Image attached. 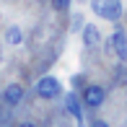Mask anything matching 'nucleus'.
Returning <instances> with one entry per match:
<instances>
[{
  "label": "nucleus",
  "instance_id": "f257e3e1",
  "mask_svg": "<svg viewBox=\"0 0 127 127\" xmlns=\"http://www.w3.org/2000/svg\"><path fill=\"white\" fill-rule=\"evenodd\" d=\"M91 10L96 16H101V18H106V21H119L122 3L119 0H91Z\"/></svg>",
  "mask_w": 127,
  "mask_h": 127
},
{
  "label": "nucleus",
  "instance_id": "f03ea898",
  "mask_svg": "<svg viewBox=\"0 0 127 127\" xmlns=\"http://www.w3.org/2000/svg\"><path fill=\"white\" fill-rule=\"evenodd\" d=\"M62 94V86H60V80H57L55 75H44V78H39L36 80V96L39 99H57V96Z\"/></svg>",
  "mask_w": 127,
  "mask_h": 127
},
{
  "label": "nucleus",
  "instance_id": "7ed1b4c3",
  "mask_svg": "<svg viewBox=\"0 0 127 127\" xmlns=\"http://www.w3.org/2000/svg\"><path fill=\"white\" fill-rule=\"evenodd\" d=\"M104 99H106V91H104L101 86H96V83L86 86V88H83V96H80V101H83L86 106H91V109L101 106V104H104Z\"/></svg>",
  "mask_w": 127,
  "mask_h": 127
},
{
  "label": "nucleus",
  "instance_id": "20e7f679",
  "mask_svg": "<svg viewBox=\"0 0 127 127\" xmlns=\"http://www.w3.org/2000/svg\"><path fill=\"white\" fill-rule=\"evenodd\" d=\"M24 96H26L24 86H21V83H10V86H5V91H3V104L18 106V104L24 101Z\"/></svg>",
  "mask_w": 127,
  "mask_h": 127
},
{
  "label": "nucleus",
  "instance_id": "39448f33",
  "mask_svg": "<svg viewBox=\"0 0 127 127\" xmlns=\"http://www.w3.org/2000/svg\"><path fill=\"white\" fill-rule=\"evenodd\" d=\"M112 52L119 57V60H127V34L122 31V29H117V31L112 34Z\"/></svg>",
  "mask_w": 127,
  "mask_h": 127
},
{
  "label": "nucleus",
  "instance_id": "423d86ee",
  "mask_svg": "<svg viewBox=\"0 0 127 127\" xmlns=\"http://www.w3.org/2000/svg\"><path fill=\"white\" fill-rule=\"evenodd\" d=\"M65 109H67V112L73 114V119H78V122L83 119V109H80V99H78L75 94H67V96H65Z\"/></svg>",
  "mask_w": 127,
  "mask_h": 127
},
{
  "label": "nucleus",
  "instance_id": "0eeeda50",
  "mask_svg": "<svg viewBox=\"0 0 127 127\" xmlns=\"http://www.w3.org/2000/svg\"><path fill=\"white\" fill-rule=\"evenodd\" d=\"M99 29H96L94 24H86L83 26V44L86 47H96V44H99Z\"/></svg>",
  "mask_w": 127,
  "mask_h": 127
},
{
  "label": "nucleus",
  "instance_id": "6e6552de",
  "mask_svg": "<svg viewBox=\"0 0 127 127\" xmlns=\"http://www.w3.org/2000/svg\"><path fill=\"white\" fill-rule=\"evenodd\" d=\"M5 42L13 44V47H18V44L24 42V31H21V26H8V29H5Z\"/></svg>",
  "mask_w": 127,
  "mask_h": 127
},
{
  "label": "nucleus",
  "instance_id": "1a4fd4ad",
  "mask_svg": "<svg viewBox=\"0 0 127 127\" xmlns=\"http://www.w3.org/2000/svg\"><path fill=\"white\" fill-rule=\"evenodd\" d=\"M52 10H57V13H65L67 8H70V0H49Z\"/></svg>",
  "mask_w": 127,
  "mask_h": 127
},
{
  "label": "nucleus",
  "instance_id": "9d476101",
  "mask_svg": "<svg viewBox=\"0 0 127 127\" xmlns=\"http://www.w3.org/2000/svg\"><path fill=\"white\" fill-rule=\"evenodd\" d=\"M91 127H109V125L104 122V119H94V122H91Z\"/></svg>",
  "mask_w": 127,
  "mask_h": 127
},
{
  "label": "nucleus",
  "instance_id": "9b49d317",
  "mask_svg": "<svg viewBox=\"0 0 127 127\" xmlns=\"http://www.w3.org/2000/svg\"><path fill=\"white\" fill-rule=\"evenodd\" d=\"M18 127H36V125H31V122H21Z\"/></svg>",
  "mask_w": 127,
  "mask_h": 127
},
{
  "label": "nucleus",
  "instance_id": "f8f14e48",
  "mask_svg": "<svg viewBox=\"0 0 127 127\" xmlns=\"http://www.w3.org/2000/svg\"><path fill=\"white\" fill-rule=\"evenodd\" d=\"M0 62H3V44H0Z\"/></svg>",
  "mask_w": 127,
  "mask_h": 127
},
{
  "label": "nucleus",
  "instance_id": "ddd939ff",
  "mask_svg": "<svg viewBox=\"0 0 127 127\" xmlns=\"http://www.w3.org/2000/svg\"><path fill=\"white\" fill-rule=\"evenodd\" d=\"M0 117H3V104H0Z\"/></svg>",
  "mask_w": 127,
  "mask_h": 127
}]
</instances>
